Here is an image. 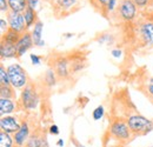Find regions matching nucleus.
<instances>
[{
	"instance_id": "3",
	"label": "nucleus",
	"mask_w": 153,
	"mask_h": 147,
	"mask_svg": "<svg viewBox=\"0 0 153 147\" xmlns=\"http://www.w3.org/2000/svg\"><path fill=\"white\" fill-rule=\"evenodd\" d=\"M7 73L10 76V81H11V86L14 90H21L24 87H26L28 85V76L25 71V68L18 64H11L7 67Z\"/></svg>"
},
{
	"instance_id": "15",
	"label": "nucleus",
	"mask_w": 153,
	"mask_h": 147,
	"mask_svg": "<svg viewBox=\"0 0 153 147\" xmlns=\"http://www.w3.org/2000/svg\"><path fill=\"white\" fill-rule=\"evenodd\" d=\"M24 19H25V24H26V28H31L36 25V22L38 21L37 19V12L36 10H32L30 7H27L24 11Z\"/></svg>"
},
{
	"instance_id": "19",
	"label": "nucleus",
	"mask_w": 153,
	"mask_h": 147,
	"mask_svg": "<svg viewBox=\"0 0 153 147\" xmlns=\"http://www.w3.org/2000/svg\"><path fill=\"white\" fill-rule=\"evenodd\" d=\"M0 147H16L13 135L1 131L0 132Z\"/></svg>"
},
{
	"instance_id": "27",
	"label": "nucleus",
	"mask_w": 153,
	"mask_h": 147,
	"mask_svg": "<svg viewBox=\"0 0 153 147\" xmlns=\"http://www.w3.org/2000/svg\"><path fill=\"white\" fill-rule=\"evenodd\" d=\"M117 7H118V0H110L107 6H106V13L113 12Z\"/></svg>"
},
{
	"instance_id": "38",
	"label": "nucleus",
	"mask_w": 153,
	"mask_h": 147,
	"mask_svg": "<svg viewBox=\"0 0 153 147\" xmlns=\"http://www.w3.org/2000/svg\"><path fill=\"white\" fill-rule=\"evenodd\" d=\"M115 147H125V146H123V145H120V146H115Z\"/></svg>"
},
{
	"instance_id": "5",
	"label": "nucleus",
	"mask_w": 153,
	"mask_h": 147,
	"mask_svg": "<svg viewBox=\"0 0 153 147\" xmlns=\"http://www.w3.org/2000/svg\"><path fill=\"white\" fill-rule=\"evenodd\" d=\"M137 11H138V7L134 4L133 0H121L118 5L119 16L126 22L133 21L137 18Z\"/></svg>"
},
{
	"instance_id": "23",
	"label": "nucleus",
	"mask_w": 153,
	"mask_h": 147,
	"mask_svg": "<svg viewBox=\"0 0 153 147\" xmlns=\"http://www.w3.org/2000/svg\"><path fill=\"white\" fill-rule=\"evenodd\" d=\"M0 84L1 86H11V81H10V76L7 73V68H5V66L1 64L0 66Z\"/></svg>"
},
{
	"instance_id": "36",
	"label": "nucleus",
	"mask_w": 153,
	"mask_h": 147,
	"mask_svg": "<svg viewBox=\"0 0 153 147\" xmlns=\"http://www.w3.org/2000/svg\"><path fill=\"white\" fill-rule=\"evenodd\" d=\"M64 144H65V143H64V140H62L61 138H60V139H58V141H57V146L58 147H62V146H64Z\"/></svg>"
},
{
	"instance_id": "22",
	"label": "nucleus",
	"mask_w": 153,
	"mask_h": 147,
	"mask_svg": "<svg viewBox=\"0 0 153 147\" xmlns=\"http://www.w3.org/2000/svg\"><path fill=\"white\" fill-rule=\"evenodd\" d=\"M76 1H78V0H56L57 6L60 10H62V11H68V10H71V8L76 4Z\"/></svg>"
},
{
	"instance_id": "33",
	"label": "nucleus",
	"mask_w": 153,
	"mask_h": 147,
	"mask_svg": "<svg viewBox=\"0 0 153 147\" xmlns=\"http://www.w3.org/2000/svg\"><path fill=\"white\" fill-rule=\"evenodd\" d=\"M111 55H112L113 58H117V59H119V58L123 55V51H121L120 48H113V50L111 51Z\"/></svg>"
},
{
	"instance_id": "21",
	"label": "nucleus",
	"mask_w": 153,
	"mask_h": 147,
	"mask_svg": "<svg viewBox=\"0 0 153 147\" xmlns=\"http://www.w3.org/2000/svg\"><path fill=\"white\" fill-rule=\"evenodd\" d=\"M0 98L16 99V92L12 86H1L0 87Z\"/></svg>"
},
{
	"instance_id": "40",
	"label": "nucleus",
	"mask_w": 153,
	"mask_h": 147,
	"mask_svg": "<svg viewBox=\"0 0 153 147\" xmlns=\"http://www.w3.org/2000/svg\"><path fill=\"white\" fill-rule=\"evenodd\" d=\"M150 147H153V146H150Z\"/></svg>"
},
{
	"instance_id": "25",
	"label": "nucleus",
	"mask_w": 153,
	"mask_h": 147,
	"mask_svg": "<svg viewBox=\"0 0 153 147\" xmlns=\"http://www.w3.org/2000/svg\"><path fill=\"white\" fill-rule=\"evenodd\" d=\"M110 0H91V2L93 4V6L99 8V10H106V6L108 4Z\"/></svg>"
},
{
	"instance_id": "14",
	"label": "nucleus",
	"mask_w": 153,
	"mask_h": 147,
	"mask_svg": "<svg viewBox=\"0 0 153 147\" xmlns=\"http://www.w3.org/2000/svg\"><path fill=\"white\" fill-rule=\"evenodd\" d=\"M0 56H1V60L17 58L16 45H11V44L1 41V45H0Z\"/></svg>"
},
{
	"instance_id": "16",
	"label": "nucleus",
	"mask_w": 153,
	"mask_h": 147,
	"mask_svg": "<svg viewBox=\"0 0 153 147\" xmlns=\"http://www.w3.org/2000/svg\"><path fill=\"white\" fill-rule=\"evenodd\" d=\"M45 137L46 135H44L42 133H39V132L32 133L31 137H30V139H28V141L26 143L25 147H41Z\"/></svg>"
},
{
	"instance_id": "20",
	"label": "nucleus",
	"mask_w": 153,
	"mask_h": 147,
	"mask_svg": "<svg viewBox=\"0 0 153 147\" xmlns=\"http://www.w3.org/2000/svg\"><path fill=\"white\" fill-rule=\"evenodd\" d=\"M57 73L54 71V68H48L45 73V76H44V80H45V84L48 86V87H53L56 86L57 84Z\"/></svg>"
},
{
	"instance_id": "39",
	"label": "nucleus",
	"mask_w": 153,
	"mask_h": 147,
	"mask_svg": "<svg viewBox=\"0 0 153 147\" xmlns=\"http://www.w3.org/2000/svg\"><path fill=\"white\" fill-rule=\"evenodd\" d=\"M152 20H153V17H152Z\"/></svg>"
},
{
	"instance_id": "18",
	"label": "nucleus",
	"mask_w": 153,
	"mask_h": 147,
	"mask_svg": "<svg viewBox=\"0 0 153 147\" xmlns=\"http://www.w3.org/2000/svg\"><path fill=\"white\" fill-rule=\"evenodd\" d=\"M21 34L13 31V30H8L2 37H1V41L2 42H7V44H11V45H17V42L19 41Z\"/></svg>"
},
{
	"instance_id": "34",
	"label": "nucleus",
	"mask_w": 153,
	"mask_h": 147,
	"mask_svg": "<svg viewBox=\"0 0 153 147\" xmlns=\"http://www.w3.org/2000/svg\"><path fill=\"white\" fill-rule=\"evenodd\" d=\"M110 40H111V36H108V34H104L102 37L99 39V42H100V44H104V42L108 44Z\"/></svg>"
},
{
	"instance_id": "8",
	"label": "nucleus",
	"mask_w": 153,
	"mask_h": 147,
	"mask_svg": "<svg viewBox=\"0 0 153 147\" xmlns=\"http://www.w3.org/2000/svg\"><path fill=\"white\" fill-rule=\"evenodd\" d=\"M21 122L19 118L16 117V115H5V117H1L0 119V128L2 132H6L8 134H14L21 126Z\"/></svg>"
},
{
	"instance_id": "37",
	"label": "nucleus",
	"mask_w": 153,
	"mask_h": 147,
	"mask_svg": "<svg viewBox=\"0 0 153 147\" xmlns=\"http://www.w3.org/2000/svg\"><path fill=\"white\" fill-rule=\"evenodd\" d=\"M73 144L76 145V147H85L84 145H81V144H80L78 140H73Z\"/></svg>"
},
{
	"instance_id": "29",
	"label": "nucleus",
	"mask_w": 153,
	"mask_h": 147,
	"mask_svg": "<svg viewBox=\"0 0 153 147\" xmlns=\"http://www.w3.org/2000/svg\"><path fill=\"white\" fill-rule=\"evenodd\" d=\"M30 60H31V62L33 64V65H36V66H38L41 64V58L39 56V55L34 54V53H31L30 54Z\"/></svg>"
},
{
	"instance_id": "6",
	"label": "nucleus",
	"mask_w": 153,
	"mask_h": 147,
	"mask_svg": "<svg viewBox=\"0 0 153 147\" xmlns=\"http://www.w3.org/2000/svg\"><path fill=\"white\" fill-rule=\"evenodd\" d=\"M138 34L140 40L143 41L144 45L151 46L153 45V20L147 19L140 22L138 27Z\"/></svg>"
},
{
	"instance_id": "11",
	"label": "nucleus",
	"mask_w": 153,
	"mask_h": 147,
	"mask_svg": "<svg viewBox=\"0 0 153 147\" xmlns=\"http://www.w3.org/2000/svg\"><path fill=\"white\" fill-rule=\"evenodd\" d=\"M54 71L59 78L61 79H66L70 76L71 74V62L67 58L60 56L54 62Z\"/></svg>"
},
{
	"instance_id": "24",
	"label": "nucleus",
	"mask_w": 153,
	"mask_h": 147,
	"mask_svg": "<svg viewBox=\"0 0 153 147\" xmlns=\"http://www.w3.org/2000/svg\"><path fill=\"white\" fill-rule=\"evenodd\" d=\"M104 115H105V108H104V106L102 105H99V106H97L96 108L93 110L92 112V118H93V120H101L102 118H104Z\"/></svg>"
},
{
	"instance_id": "17",
	"label": "nucleus",
	"mask_w": 153,
	"mask_h": 147,
	"mask_svg": "<svg viewBox=\"0 0 153 147\" xmlns=\"http://www.w3.org/2000/svg\"><path fill=\"white\" fill-rule=\"evenodd\" d=\"M10 11L24 13V11L27 8V0H7Z\"/></svg>"
},
{
	"instance_id": "12",
	"label": "nucleus",
	"mask_w": 153,
	"mask_h": 147,
	"mask_svg": "<svg viewBox=\"0 0 153 147\" xmlns=\"http://www.w3.org/2000/svg\"><path fill=\"white\" fill-rule=\"evenodd\" d=\"M18 108V102L16 99H6L0 98V114L1 117L5 115H12Z\"/></svg>"
},
{
	"instance_id": "10",
	"label": "nucleus",
	"mask_w": 153,
	"mask_h": 147,
	"mask_svg": "<svg viewBox=\"0 0 153 147\" xmlns=\"http://www.w3.org/2000/svg\"><path fill=\"white\" fill-rule=\"evenodd\" d=\"M33 46H34V42H33L32 34H31L28 31L24 32V33L21 34V37H20L19 41H18L17 45H16L17 58H21L28 50H31Z\"/></svg>"
},
{
	"instance_id": "32",
	"label": "nucleus",
	"mask_w": 153,
	"mask_h": 147,
	"mask_svg": "<svg viewBox=\"0 0 153 147\" xmlns=\"http://www.w3.org/2000/svg\"><path fill=\"white\" fill-rule=\"evenodd\" d=\"M40 0H27V7L32 8V10H36L37 6L39 5Z\"/></svg>"
},
{
	"instance_id": "28",
	"label": "nucleus",
	"mask_w": 153,
	"mask_h": 147,
	"mask_svg": "<svg viewBox=\"0 0 153 147\" xmlns=\"http://www.w3.org/2000/svg\"><path fill=\"white\" fill-rule=\"evenodd\" d=\"M0 11L1 13H5V12H10V6H8V1L7 0H0Z\"/></svg>"
},
{
	"instance_id": "2",
	"label": "nucleus",
	"mask_w": 153,
	"mask_h": 147,
	"mask_svg": "<svg viewBox=\"0 0 153 147\" xmlns=\"http://www.w3.org/2000/svg\"><path fill=\"white\" fill-rule=\"evenodd\" d=\"M108 133L113 139L119 141L120 144L128 143L133 137L131 129L128 128L126 124V120H123V119H113L110 124Z\"/></svg>"
},
{
	"instance_id": "31",
	"label": "nucleus",
	"mask_w": 153,
	"mask_h": 147,
	"mask_svg": "<svg viewBox=\"0 0 153 147\" xmlns=\"http://www.w3.org/2000/svg\"><path fill=\"white\" fill-rule=\"evenodd\" d=\"M48 133H50L51 135H59L60 129L58 127V125H56V124L50 125V127H48Z\"/></svg>"
},
{
	"instance_id": "13",
	"label": "nucleus",
	"mask_w": 153,
	"mask_h": 147,
	"mask_svg": "<svg viewBox=\"0 0 153 147\" xmlns=\"http://www.w3.org/2000/svg\"><path fill=\"white\" fill-rule=\"evenodd\" d=\"M42 33H44V24H42L40 20H38V21L36 22V25L33 26L32 32H31L32 38H33L34 46H37V47H42V46H45V40H44V38H42Z\"/></svg>"
},
{
	"instance_id": "9",
	"label": "nucleus",
	"mask_w": 153,
	"mask_h": 147,
	"mask_svg": "<svg viewBox=\"0 0 153 147\" xmlns=\"http://www.w3.org/2000/svg\"><path fill=\"white\" fill-rule=\"evenodd\" d=\"M31 126L28 124V121L24 120L21 122L20 128L13 134V139H14V145L16 147H25L26 143L28 141L30 137H31Z\"/></svg>"
},
{
	"instance_id": "26",
	"label": "nucleus",
	"mask_w": 153,
	"mask_h": 147,
	"mask_svg": "<svg viewBox=\"0 0 153 147\" xmlns=\"http://www.w3.org/2000/svg\"><path fill=\"white\" fill-rule=\"evenodd\" d=\"M10 30V26H8V21L6 19L1 18L0 19V32H1V37Z\"/></svg>"
},
{
	"instance_id": "30",
	"label": "nucleus",
	"mask_w": 153,
	"mask_h": 147,
	"mask_svg": "<svg viewBox=\"0 0 153 147\" xmlns=\"http://www.w3.org/2000/svg\"><path fill=\"white\" fill-rule=\"evenodd\" d=\"M133 1L134 4L137 5L138 8H144V7H147L149 6V4H150L151 0H133Z\"/></svg>"
},
{
	"instance_id": "1",
	"label": "nucleus",
	"mask_w": 153,
	"mask_h": 147,
	"mask_svg": "<svg viewBox=\"0 0 153 147\" xmlns=\"http://www.w3.org/2000/svg\"><path fill=\"white\" fill-rule=\"evenodd\" d=\"M126 124L131 129L133 137H144L153 131V120L141 114H132L126 118Z\"/></svg>"
},
{
	"instance_id": "7",
	"label": "nucleus",
	"mask_w": 153,
	"mask_h": 147,
	"mask_svg": "<svg viewBox=\"0 0 153 147\" xmlns=\"http://www.w3.org/2000/svg\"><path fill=\"white\" fill-rule=\"evenodd\" d=\"M7 21H8L10 30H13V31L18 32L20 34H22V33L26 32V30H27L22 13L10 11V12L7 13Z\"/></svg>"
},
{
	"instance_id": "35",
	"label": "nucleus",
	"mask_w": 153,
	"mask_h": 147,
	"mask_svg": "<svg viewBox=\"0 0 153 147\" xmlns=\"http://www.w3.org/2000/svg\"><path fill=\"white\" fill-rule=\"evenodd\" d=\"M147 92L153 98V79H151L149 81V84H147Z\"/></svg>"
},
{
	"instance_id": "4",
	"label": "nucleus",
	"mask_w": 153,
	"mask_h": 147,
	"mask_svg": "<svg viewBox=\"0 0 153 147\" xmlns=\"http://www.w3.org/2000/svg\"><path fill=\"white\" fill-rule=\"evenodd\" d=\"M40 97L32 84H28L26 87L22 88L19 99V106L26 112L34 111L39 105Z\"/></svg>"
}]
</instances>
